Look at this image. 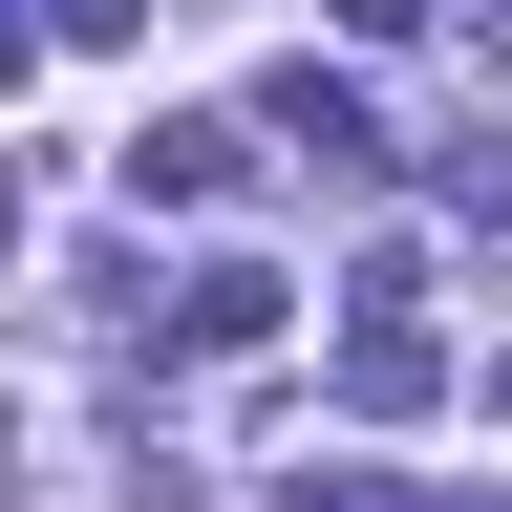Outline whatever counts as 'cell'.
<instances>
[{
  "mask_svg": "<svg viewBox=\"0 0 512 512\" xmlns=\"http://www.w3.org/2000/svg\"><path fill=\"white\" fill-rule=\"evenodd\" d=\"M448 192H470V235H512V171L491 150H448Z\"/></svg>",
  "mask_w": 512,
  "mask_h": 512,
  "instance_id": "8992f818",
  "label": "cell"
},
{
  "mask_svg": "<svg viewBox=\"0 0 512 512\" xmlns=\"http://www.w3.org/2000/svg\"><path fill=\"white\" fill-rule=\"evenodd\" d=\"M171 342L192 363H256V342H278V256H214V278L171 299Z\"/></svg>",
  "mask_w": 512,
  "mask_h": 512,
  "instance_id": "3957f363",
  "label": "cell"
},
{
  "mask_svg": "<svg viewBox=\"0 0 512 512\" xmlns=\"http://www.w3.org/2000/svg\"><path fill=\"white\" fill-rule=\"evenodd\" d=\"M128 22H150V0H43V43H128Z\"/></svg>",
  "mask_w": 512,
  "mask_h": 512,
  "instance_id": "5b68a950",
  "label": "cell"
},
{
  "mask_svg": "<svg viewBox=\"0 0 512 512\" xmlns=\"http://www.w3.org/2000/svg\"><path fill=\"white\" fill-rule=\"evenodd\" d=\"M427 384H448V342H427V320H406V299H384V320H363V342H342V406H363V427H406V406H427Z\"/></svg>",
  "mask_w": 512,
  "mask_h": 512,
  "instance_id": "277c9868",
  "label": "cell"
},
{
  "mask_svg": "<svg viewBox=\"0 0 512 512\" xmlns=\"http://www.w3.org/2000/svg\"><path fill=\"white\" fill-rule=\"evenodd\" d=\"M342 22H363V43H406V22H448V0H342Z\"/></svg>",
  "mask_w": 512,
  "mask_h": 512,
  "instance_id": "9c48e42d",
  "label": "cell"
},
{
  "mask_svg": "<svg viewBox=\"0 0 512 512\" xmlns=\"http://www.w3.org/2000/svg\"><path fill=\"white\" fill-rule=\"evenodd\" d=\"M470 512H491V491H470Z\"/></svg>",
  "mask_w": 512,
  "mask_h": 512,
  "instance_id": "7c38bea8",
  "label": "cell"
},
{
  "mask_svg": "<svg viewBox=\"0 0 512 512\" xmlns=\"http://www.w3.org/2000/svg\"><path fill=\"white\" fill-rule=\"evenodd\" d=\"M470 22H491V64H512V0H470Z\"/></svg>",
  "mask_w": 512,
  "mask_h": 512,
  "instance_id": "30bf717a",
  "label": "cell"
},
{
  "mask_svg": "<svg viewBox=\"0 0 512 512\" xmlns=\"http://www.w3.org/2000/svg\"><path fill=\"white\" fill-rule=\"evenodd\" d=\"M235 150H256V128L171 107V128H128V150H107V192H128V214H214V192H235Z\"/></svg>",
  "mask_w": 512,
  "mask_h": 512,
  "instance_id": "7a4b0ae2",
  "label": "cell"
},
{
  "mask_svg": "<svg viewBox=\"0 0 512 512\" xmlns=\"http://www.w3.org/2000/svg\"><path fill=\"white\" fill-rule=\"evenodd\" d=\"M256 128H278V150H299L320 192H363V171H384V107L342 86V64H278V86H256Z\"/></svg>",
  "mask_w": 512,
  "mask_h": 512,
  "instance_id": "6da1fadb",
  "label": "cell"
},
{
  "mask_svg": "<svg viewBox=\"0 0 512 512\" xmlns=\"http://www.w3.org/2000/svg\"><path fill=\"white\" fill-rule=\"evenodd\" d=\"M22 64H43V0H0V86H22Z\"/></svg>",
  "mask_w": 512,
  "mask_h": 512,
  "instance_id": "ba28073f",
  "label": "cell"
},
{
  "mask_svg": "<svg viewBox=\"0 0 512 512\" xmlns=\"http://www.w3.org/2000/svg\"><path fill=\"white\" fill-rule=\"evenodd\" d=\"M278 512H384V470H299V491H278Z\"/></svg>",
  "mask_w": 512,
  "mask_h": 512,
  "instance_id": "52a82bcc",
  "label": "cell"
},
{
  "mask_svg": "<svg viewBox=\"0 0 512 512\" xmlns=\"http://www.w3.org/2000/svg\"><path fill=\"white\" fill-rule=\"evenodd\" d=\"M491 406H512V363H491Z\"/></svg>",
  "mask_w": 512,
  "mask_h": 512,
  "instance_id": "8fae6325",
  "label": "cell"
}]
</instances>
